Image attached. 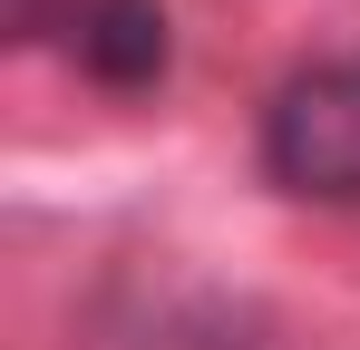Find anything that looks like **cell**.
I'll list each match as a JSON object with an SVG mask.
<instances>
[{
  "label": "cell",
  "instance_id": "7a4b0ae2",
  "mask_svg": "<svg viewBox=\"0 0 360 350\" xmlns=\"http://www.w3.org/2000/svg\"><path fill=\"white\" fill-rule=\"evenodd\" d=\"M10 39L20 49H59L88 88L146 98L176 68V20L166 0H10Z\"/></svg>",
  "mask_w": 360,
  "mask_h": 350
},
{
  "label": "cell",
  "instance_id": "6da1fadb",
  "mask_svg": "<svg viewBox=\"0 0 360 350\" xmlns=\"http://www.w3.org/2000/svg\"><path fill=\"white\" fill-rule=\"evenodd\" d=\"M263 175L311 205H360V58H321L263 108Z\"/></svg>",
  "mask_w": 360,
  "mask_h": 350
}]
</instances>
